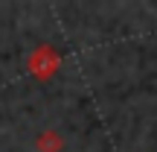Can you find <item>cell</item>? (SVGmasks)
<instances>
[{
  "label": "cell",
  "mask_w": 157,
  "mask_h": 152,
  "mask_svg": "<svg viewBox=\"0 0 157 152\" xmlns=\"http://www.w3.org/2000/svg\"><path fill=\"white\" fill-rule=\"evenodd\" d=\"M35 149H38V152H61L64 149V141H61L58 132L47 129V132H41V135L35 138Z\"/></svg>",
  "instance_id": "2"
},
{
  "label": "cell",
  "mask_w": 157,
  "mask_h": 152,
  "mask_svg": "<svg viewBox=\"0 0 157 152\" xmlns=\"http://www.w3.org/2000/svg\"><path fill=\"white\" fill-rule=\"evenodd\" d=\"M58 64H61V59H58V53L52 50V47H38V50L29 56V70H32L38 79H50L52 73L58 70Z\"/></svg>",
  "instance_id": "1"
}]
</instances>
